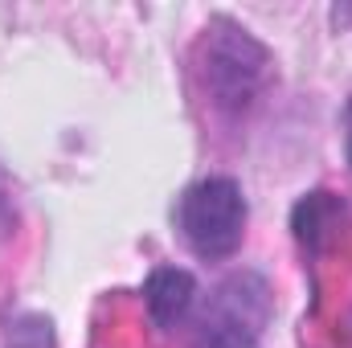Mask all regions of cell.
I'll return each instance as SVG.
<instances>
[{"instance_id":"obj_1","label":"cell","mask_w":352,"mask_h":348,"mask_svg":"<svg viewBox=\"0 0 352 348\" xmlns=\"http://www.w3.org/2000/svg\"><path fill=\"white\" fill-rule=\"evenodd\" d=\"M197 70L209 102L221 115H242L270 78V50L246 25L213 17L197 45Z\"/></svg>"},{"instance_id":"obj_2","label":"cell","mask_w":352,"mask_h":348,"mask_svg":"<svg viewBox=\"0 0 352 348\" xmlns=\"http://www.w3.org/2000/svg\"><path fill=\"white\" fill-rule=\"evenodd\" d=\"M176 226L184 246L201 262H221L238 254L246 238V197L230 176H205L180 193Z\"/></svg>"},{"instance_id":"obj_3","label":"cell","mask_w":352,"mask_h":348,"mask_svg":"<svg viewBox=\"0 0 352 348\" xmlns=\"http://www.w3.org/2000/svg\"><path fill=\"white\" fill-rule=\"evenodd\" d=\"M274 316L270 283L258 270H234L221 279L197 320V348H258Z\"/></svg>"},{"instance_id":"obj_4","label":"cell","mask_w":352,"mask_h":348,"mask_svg":"<svg viewBox=\"0 0 352 348\" xmlns=\"http://www.w3.org/2000/svg\"><path fill=\"white\" fill-rule=\"evenodd\" d=\"M197 303V279L180 266H156L144 283V307L160 332H173Z\"/></svg>"},{"instance_id":"obj_5","label":"cell","mask_w":352,"mask_h":348,"mask_svg":"<svg viewBox=\"0 0 352 348\" xmlns=\"http://www.w3.org/2000/svg\"><path fill=\"white\" fill-rule=\"evenodd\" d=\"M344 217H349L344 201H340L336 193H328V188H316V193L299 197V205L291 209V230H295V238H299L303 250L320 254L324 242L336 234V226H340Z\"/></svg>"},{"instance_id":"obj_6","label":"cell","mask_w":352,"mask_h":348,"mask_svg":"<svg viewBox=\"0 0 352 348\" xmlns=\"http://www.w3.org/2000/svg\"><path fill=\"white\" fill-rule=\"evenodd\" d=\"M4 345L8 348H58L54 320L41 312H16L4 320Z\"/></svg>"},{"instance_id":"obj_7","label":"cell","mask_w":352,"mask_h":348,"mask_svg":"<svg viewBox=\"0 0 352 348\" xmlns=\"http://www.w3.org/2000/svg\"><path fill=\"white\" fill-rule=\"evenodd\" d=\"M344 148H349V164H352V98L344 107Z\"/></svg>"}]
</instances>
